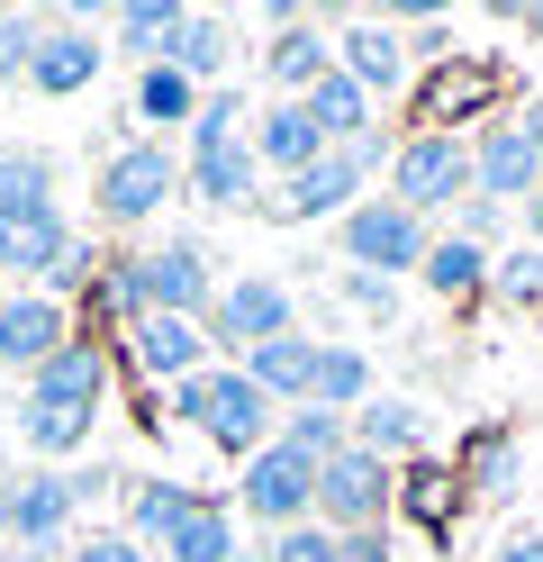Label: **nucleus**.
Listing matches in <instances>:
<instances>
[{
	"instance_id": "f257e3e1",
	"label": "nucleus",
	"mask_w": 543,
	"mask_h": 562,
	"mask_svg": "<svg viewBox=\"0 0 543 562\" xmlns=\"http://www.w3.org/2000/svg\"><path fill=\"white\" fill-rule=\"evenodd\" d=\"M172 200H181V155L163 136H118V146L100 155V172H91V209L109 227H145V218H163Z\"/></svg>"
},
{
	"instance_id": "f03ea898",
	"label": "nucleus",
	"mask_w": 543,
	"mask_h": 562,
	"mask_svg": "<svg viewBox=\"0 0 543 562\" xmlns=\"http://www.w3.org/2000/svg\"><path fill=\"white\" fill-rule=\"evenodd\" d=\"M336 245H344V272H381V281H398V272L426 263L434 227L417 218V209H398L389 191H372V200H353L344 218H336Z\"/></svg>"
},
{
	"instance_id": "7ed1b4c3",
	"label": "nucleus",
	"mask_w": 543,
	"mask_h": 562,
	"mask_svg": "<svg viewBox=\"0 0 543 562\" xmlns=\"http://www.w3.org/2000/svg\"><path fill=\"white\" fill-rule=\"evenodd\" d=\"M389 200L417 209V218L434 227V209H462L471 200V136H398L389 155Z\"/></svg>"
},
{
	"instance_id": "20e7f679",
	"label": "nucleus",
	"mask_w": 543,
	"mask_h": 562,
	"mask_svg": "<svg viewBox=\"0 0 543 562\" xmlns=\"http://www.w3.org/2000/svg\"><path fill=\"white\" fill-rule=\"evenodd\" d=\"M389 508H398V472L372 463L362 445L317 463V526L326 536H372V526H389Z\"/></svg>"
},
{
	"instance_id": "39448f33",
	"label": "nucleus",
	"mask_w": 543,
	"mask_h": 562,
	"mask_svg": "<svg viewBox=\"0 0 543 562\" xmlns=\"http://www.w3.org/2000/svg\"><path fill=\"white\" fill-rule=\"evenodd\" d=\"M208 345H236V355H253V345H272L299 327V300H290V281L272 272H236V281H217V300H208Z\"/></svg>"
},
{
	"instance_id": "423d86ee",
	"label": "nucleus",
	"mask_w": 543,
	"mask_h": 562,
	"mask_svg": "<svg viewBox=\"0 0 543 562\" xmlns=\"http://www.w3.org/2000/svg\"><path fill=\"white\" fill-rule=\"evenodd\" d=\"M353 200H372V164H362L353 146H326L308 172H290V182H272L263 200V218H290V227H308V218H344Z\"/></svg>"
},
{
	"instance_id": "0eeeda50",
	"label": "nucleus",
	"mask_w": 543,
	"mask_h": 562,
	"mask_svg": "<svg viewBox=\"0 0 543 562\" xmlns=\"http://www.w3.org/2000/svg\"><path fill=\"white\" fill-rule=\"evenodd\" d=\"M236 508L263 526V536L308 526V517H317V463H299L290 445H263L253 463H236Z\"/></svg>"
},
{
	"instance_id": "6e6552de",
	"label": "nucleus",
	"mask_w": 543,
	"mask_h": 562,
	"mask_svg": "<svg viewBox=\"0 0 543 562\" xmlns=\"http://www.w3.org/2000/svg\"><path fill=\"white\" fill-rule=\"evenodd\" d=\"M100 74H109V46H100V27L82 10H55L36 27V55H27V91L36 100H82Z\"/></svg>"
},
{
	"instance_id": "1a4fd4ad",
	"label": "nucleus",
	"mask_w": 543,
	"mask_h": 562,
	"mask_svg": "<svg viewBox=\"0 0 543 562\" xmlns=\"http://www.w3.org/2000/svg\"><path fill=\"white\" fill-rule=\"evenodd\" d=\"M200 436L227 453V463H253V453H263L272 436H281V408L253 391V381L236 372V363H217L208 372V417H200Z\"/></svg>"
},
{
	"instance_id": "9d476101",
	"label": "nucleus",
	"mask_w": 543,
	"mask_h": 562,
	"mask_svg": "<svg viewBox=\"0 0 543 562\" xmlns=\"http://www.w3.org/2000/svg\"><path fill=\"white\" fill-rule=\"evenodd\" d=\"M72 255H82V236H72L64 209H19V218H0V281H19V291H46Z\"/></svg>"
},
{
	"instance_id": "9b49d317",
	"label": "nucleus",
	"mask_w": 543,
	"mask_h": 562,
	"mask_svg": "<svg viewBox=\"0 0 543 562\" xmlns=\"http://www.w3.org/2000/svg\"><path fill=\"white\" fill-rule=\"evenodd\" d=\"M336 74L362 82V91H372V110H381V100L408 91L417 64H408V37H398L389 19H344V27H336Z\"/></svg>"
},
{
	"instance_id": "f8f14e48",
	"label": "nucleus",
	"mask_w": 543,
	"mask_h": 562,
	"mask_svg": "<svg viewBox=\"0 0 543 562\" xmlns=\"http://www.w3.org/2000/svg\"><path fill=\"white\" fill-rule=\"evenodd\" d=\"M471 191L498 200V209H525L543 191V155L517 136V119H489L480 136H471Z\"/></svg>"
},
{
	"instance_id": "ddd939ff",
	"label": "nucleus",
	"mask_w": 543,
	"mask_h": 562,
	"mask_svg": "<svg viewBox=\"0 0 543 562\" xmlns=\"http://www.w3.org/2000/svg\"><path fill=\"white\" fill-rule=\"evenodd\" d=\"M489 100H498V74H489V64H480V55H444V64L426 74V91H417V127H426V136H453V127H471V119L489 127Z\"/></svg>"
},
{
	"instance_id": "4468645a",
	"label": "nucleus",
	"mask_w": 543,
	"mask_h": 562,
	"mask_svg": "<svg viewBox=\"0 0 543 562\" xmlns=\"http://www.w3.org/2000/svg\"><path fill=\"white\" fill-rule=\"evenodd\" d=\"M118 345H127V363H136L145 381H163V391L217 363V345H208L200 318H136V327H118Z\"/></svg>"
},
{
	"instance_id": "2eb2a0df",
	"label": "nucleus",
	"mask_w": 543,
	"mask_h": 562,
	"mask_svg": "<svg viewBox=\"0 0 543 562\" xmlns=\"http://www.w3.org/2000/svg\"><path fill=\"white\" fill-rule=\"evenodd\" d=\"M72 345V308L64 300H46V291H10L0 300V372H36L46 355H64Z\"/></svg>"
},
{
	"instance_id": "dca6fc26",
	"label": "nucleus",
	"mask_w": 543,
	"mask_h": 562,
	"mask_svg": "<svg viewBox=\"0 0 543 562\" xmlns=\"http://www.w3.org/2000/svg\"><path fill=\"white\" fill-rule=\"evenodd\" d=\"M109 381H118V355H109V345H91V336H72L64 355H46V363L19 381V400H55V408H91V417H100Z\"/></svg>"
},
{
	"instance_id": "f3484780",
	"label": "nucleus",
	"mask_w": 543,
	"mask_h": 562,
	"mask_svg": "<svg viewBox=\"0 0 543 562\" xmlns=\"http://www.w3.org/2000/svg\"><path fill=\"white\" fill-rule=\"evenodd\" d=\"M72 526H82V508H72V481H64V472L10 481V544H27V553H72Z\"/></svg>"
},
{
	"instance_id": "a211bd4d",
	"label": "nucleus",
	"mask_w": 543,
	"mask_h": 562,
	"mask_svg": "<svg viewBox=\"0 0 543 562\" xmlns=\"http://www.w3.org/2000/svg\"><path fill=\"white\" fill-rule=\"evenodd\" d=\"M453 481H462V499H480V508L517 499V481H525L517 436H507V427H471V436H462V453H453Z\"/></svg>"
},
{
	"instance_id": "6ab92c4d",
	"label": "nucleus",
	"mask_w": 543,
	"mask_h": 562,
	"mask_svg": "<svg viewBox=\"0 0 543 562\" xmlns=\"http://www.w3.org/2000/svg\"><path fill=\"white\" fill-rule=\"evenodd\" d=\"M236 372L263 391L272 408H308V381H317V336H272V345H253V355H236Z\"/></svg>"
},
{
	"instance_id": "aec40b11",
	"label": "nucleus",
	"mask_w": 543,
	"mask_h": 562,
	"mask_svg": "<svg viewBox=\"0 0 543 562\" xmlns=\"http://www.w3.org/2000/svg\"><path fill=\"white\" fill-rule=\"evenodd\" d=\"M245 146H253V164H263L272 182H290V172H308L326 155V136H317V119L299 110V100H272V110L245 127Z\"/></svg>"
},
{
	"instance_id": "412c9836",
	"label": "nucleus",
	"mask_w": 543,
	"mask_h": 562,
	"mask_svg": "<svg viewBox=\"0 0 543 562\" xmlns=\"http://www.w3.org/2000/svg\"><path fill=\"white\" fill-rule=\"evenodd\" d=\"M353 445L372 453V463H389V472H398V463H426V408L372 391V400L353 408Z\"/></svg>"
},
{
	"instance_id": "4be33fe9",
	"label": "nucleus",
	"mask_w": 543,
	"mask_h": 562,
	"mask_svg": "<svg viewBox=\"0 0 543 562\" xmlns=\"http://www.w3.org/2000/svg\"><path fill=\"white\" fill-rule=\"evenodd\" d=\"M326 74H336V37H326L317 19H299V27H281V37L263 46V82L281 91V100H308Z\"/></svg>"
},
{
	"instance_id": "5701e85b",
	"label": "nucleus",
	"mask_w": 543,
	"mask_h": 562,
	"mask_svg": "<svg viewBox=\"0 0 543 562\" xmlns=\"http://www.w3.org/2000/svg\"><path fill=\"white\" fill-rule=\"evenodd\" d=\"M155 64H172V74H191V82L208 91V82H217V74L236 64V19H227V10H181L172 46H163Z\"/></svg>"
},
{
	"instance_id": "b1692460",
	"label": "nucleus",
	"mask_w": 543,
	"mask_h": 562,
	"mask_svg": "<svg viewBox=\"0 0 543 562\" xmlns=\"http://www.w3.org/2000/svg\"><path fill=\"white\" fill-rule=\"evenodd\" d=\"M181 191L200 209H253L263 200V164H253V146H217L200 164H181Z\"/></svg>"
},
{
	"instance_id": "393cba45",
	"label": "nucleus",
	"mask_w": 543,
	"mask_h": 562,
	"mask_svg": "<svg viewBox=\"0 0 543 562\" xmlns=\"http://www.w3.org/2000/svg\"><path fill=\"white\" fill-rule=\"evenodd\" d=\"M208 499V490H191V481H172V472H155V481H127V536L145 544V553H163V536L181 517H191Z\"/></svg>"
},
{
	"instance_id": "a878e982",
	"label": "nucleus",
	"mask_w": 543,
	"mask_h": 562,
	"mask_svg": "<svg viewBox=\"0 0 543 562\" xmlns=\"http://www.w3.org/2000/svg\"><path fill=\"white\" fill-rule=\"evenodd\" d=\"M200 82L191 74H172V64H136V91H127V119L136 127H191L200 119Z\"/></svg>"
},
{
	"instance_id": "bb28decb",
	"label": "nucleus",
	"mask_w": 543,
	"mask_h": 562,
	"mask_svg": "<svg viewBox=\"0 0 543 562\" xmlns=\"http://www.w3.org/2000/svg\"><path fill=\"white\" fill-rule=\"evenodd\" d=\"M299 110L317 119V136H326V146H353V136H372V127H381L372 91H362V82H344V74H326V82L299 100Z\"/></svg>"
},
{
	"instance_id": "cd10ccee",
	"label": "nucleus",
	"mask_w": 543,
	"mask_h": 562,
	"mask_svg": "<svg viewBox=\"0 0 543 562\" xmlns=\"http://www.w3.org/2000/svg\"><path fill=\"white\" fill-rule=\"evenodd\" d=\"M19 445H27V453H46V463H72V453H91V408L19 400Z\"/></svg>"
},
{
	"instance_id": "c85d7f7f",
	"label": "nucleus",
	"mask_w": 543,
	"mask_h": 562,
	"mask_svg": "<svg viewBox=\"0 0 543 562\" xmlns=\"http://www.w3.org/2000/svg\"><path fill=\"white\" fill-rule=\"evenodd\" d=\"M236 553H245V544H236V517H227V499H217V490L163 536V562H236Z\"/></svg>"
},
{
	"instance_id": "c756f323",
	"label": "nucleus",
	"mask_w": 543,
	"mask_h": 562,
	"mask_svg": "<svg viewBox=\"0 0 543 562\" xmlns=\"http://www.w3.org/2000/svg\"><path fill=\"white\" fill-rule=\"evenodd\" d=\"M308 400H317V408H336V417H353L362 400H372V355H362V345H317V381H308Z\"/></svg>"
},
{
	"instance_id": "7c9ffc66",
	"label": "nucleus",
	"mask_w": 543,
	"mask_h": 562,
	"mask_svg": "<svg viewBox=\"0 0 543 562\" xmlns=\"http://www.w3.org/2000/svg\"><path fill=\"white\" fill-rule=\"evenodd\" d=\"M417 281H426L434 300H471V291H489V255H480V245H462V236H434L426 263H417Z\"/></svg>"
},
{
	"instance_id": "2f4dec72",
	"label": "nucleus",
	"mask_w": 543,
	"mask_h": 562,
	"mask_svg": "<svg viewBox=\"0 0 543 562\" xmlns=\"http://www.w3.org/2000/svg\"><path fill=\"white\" fill-rule=\"evenodd\" d=\"M55 209V155L46 146H0V218Z\"/></svg>"
},
{
	"instance_id": "473e14b6",
	"label": "nucleus",
	"mask_w": 543,
	"mask_h": 562,
	"mask_svg": "<svg viewBox=\"0 0 543 562\" xmlns=\"http://www.w3.org/2000/svg\"><path fill=\"white\" fill-rule=\"evenodd\" d=\"M272 445H290V453H299V463H336V453L353 445V417H336V408H281V436Z\"/></svg>"
},
{
	"instance_id": "72a5a7b5",
	"label": "nucleus",
	"mask_w": 543,
	"mask_h": 562,
	"mask_svg": "<svg viewBox=\"0 0 543 562\" xmlns=\"http://www.w3.org/2000/svg\"><path fill=\"white\" fill-rule=\"evenodd\" d=\"M172 27H181V0H118V10H109V37L127 55H145V64L172 46Z\"/></svg>"
},
{
	"instance_id": "f704fd0d",
	"label": "nucleus",
	"mask_w": 543,
	"mask_h": 562,
	"mask_svg": "<svg viewBox=\"0 0 543 562\" xmlns=\"http://www.w3.org/2000/svg\"><path fill=\"white\" fill-rule=\"evenodd\" d=\"M245 127H253V119H245V100H236V91H208V100H200V119L181 127V164H200V155H217V146H245Z\"/></svg>"
},
{
	"instance_id": "c9c22d12",
	"label": "nucleus",
	"mask_w": 543,
	"mask_h": 562,
	"mask_svg": "<svg viewBox=\"0 0 543 562\" xmlns=\"http://www.w3.org/2000/svg\"><path fill=\"white\" fill-rule=\"evenodd\" d=\"M398 508L426 517V526H453L471 499H462V481H453L444 463H408V481H398Z\"/></svg>"
},
{
	"instance_id": "e433bc0d",
	"label": "nucleus",
	"mask_w": 543,
	"mask_h": 562,
	"mask_svg": "<svg viewBox=\"0 0 543 562\" xmlns=\"http://www.w3.org/2000/svg\"><path fill=\"white\" fill-rule=\"evenodd\" d=\"M489 300H507V308H543V245H517V255L489 263Z\"/></svg>"
},
{
	"instance_id": "4c0bfd02",
	"label": "nucleus",
	"mask_w": 543,
	"mask_h": 562,
	"mask_svg": "<svg viewBox=\"0 0 543 562\" xmlns=\"http://www.w3.org/2000/svg\"><path fill=\"white\" fill-rule=\"evenodd\" d=\"M263 553H272V562H336L344 536H326V526L308 517V526H281V536H263Z\"/></svg>"
},
{
	"instance_id": "58836bf2",
	"label": "nucleus",
	"mask_w": 543,
	"mask_h": 562,
	"mask_svg": "<svg viewBox=\"0 0 543 562\" xmlns=\"http://www.w3.org/2000/svg\"><path fill=\"white\" fill-rule=\"evenodd\" d=\"M336 291H344V308H353V318H398V281H381V272H344L336 281Z\"/></svg>"
},
{
	"instance_id": "ea45409f",
	"label": "nucleus",
	"mask_w": 543,
	"mask_h": 562,
	"mask_svg": "<svg viewBox=\"0 0 543 562\" xmlns=\"http://www.w3.org/2000/svg\"><path fill=\"white\" fill-rule=\"evenodd\" d=\"M64 562H155V553H145L127 526H91V536H72V553H64Z\"/></svg>"
},
{
	"instance_id": "a19ab883",
	"label": "nucleus",
	"mask_w": 543,
	"mask_h": 562,
	"mask_svg": "<svg viewBox=\"0 0 543 562\" xmlns=\"http://www.w3.org/2000/svg\"><path fill=\"white\" fill-rule=\"evenodd\" d=\"M36 27H46V19H27V10H10V27H0V91H10V82H27V55H36Z\"/></svg>"
},
{
	"instance_id": "79ce46f5",
	"label": "nucleus",
	"mask_w": 543,
	"mask_h": 562,
	"mask_svg": "<svg viewBox=\"0 0 543 562\" xmlns=\"http://www.w3.org/2000/svg\"><path fill=\"white\" fill-rule=\"evenodd\" d=\"M498 227H507V209L471 191V200L453 209V227H444V236H462V245H480V255H489V245H498Z\"/></svg>"
},
{
	"instance_id": "37998d69",
	"label": "nucleus",
	"mask_w": 543,
	"mask_h": 562,
	"mask_svg": "<svg viewBox=\"0 0 543 562\" xmlns=\"http://www.w3.org/2000/svg\"><path fill=\"white\" fill-rule=\"evenodd\" d=\"M64 481H72V508H82V517H91L100 499H127V472H118V463H82V472H64Z\"/></svg>"
},
{
	"instance_id": "c03bdc74",
	"label": "nucleus",
	"mask_w": 543,
	"mask_h": 562,
	"mask_svg": "<svg viewBox=\"0 0 543 562\" xmlns=\"http://www.w3.org/2000/svg\"><path fill=\"white\" fill-rule=\"evenodd\" d=\"M489 562H543V526H507Z\"/></svg>"
},
{
	"instance_id": "a18cd8bd",
	"label": "nucleus",
	"mask_w": 543,
	"mask_h": 562,
	"mask_svg": "<svg viewBox=\"0 0 543 562\" xmlns=\"http://www.w3.org/2000/svg\"><path fill=\"white\" fill-rule=\"evenodd\" d=\"M336 562H389V526H372V536H344Z\"/></svg>"
},
{
	"instance_id": "49530a36",
	"label": "nucleus",
	"mask_w": 543,
	"mask_h": 562,
	"mask_svg": "<svg viewBox=\"0 0 543 562\" xmlns=\"http://www.w3.org/2000/svg\"><path fill=\"white\" fill-rule=\"evenodd\" d=\"M517 136H525L534 155H543V100H525V110H517Z\"/></svg>"
},
{
	"instance_id": "de8ad7c7",
	"label": "nucleus",
	"mask_w": 543,
	"mask_h": 562,
	"mask_svg": "<svg viewBox=\"0 0 543 562\" xmlns=\"http://www.w3.org/2000/svg\"><path fill=\"white\" fill-rule=\"evenodd\" d=\"M525 245H543V191L525 200Z\"/></svg>"
},
{
	"instance_id": "09e8293b",
	"label": "nucleus",
	"mask_w": 543,
	"mask_h": 562,
	"mask_svg": "<svg viewBox=\"0 0 543 562\" xmlns=\"http://www.w3.org/2000/svg\"><path fill=\"white\" fill-rule=\"evenodd\" d=\"M0 562H64V553H27V544H0Z\"/></svg>"
},
{
	"instance_id": "8fccbe9b",
	"label": "nucleus",
	"mask_w": 543,
	"mask_h": 562,
	"mask_svg": "<svg viewBox=\"0 0 543 562\" xmlns=\"http://www.w3.org/2000/svg\"><path fill=\"white\" fill-rule=\"evenodd\" d=\"M517 27H525V37H543V0H534V10H517Z\"/></svg>"
},
{
	"instance_id": "3c124183",
	"label": "nucleus",
	"mask_w": 543,
	"mask_h": 562,
	"mask_svg": "<svg viewBox=\"0 0 543 562\" xmlns=\"http://www.w3.org/2000/svg\"><path fill=\"white\" fill-rule=\"evenodd\" d=\"M0 544H10V481H0Z\"/></svg>"
},
{
	"instance_id": "603ef678",
	"label": "nucleus",
	"mask_w": 543,
	"mask_h": 562,
	"mask_svg": "<svg viewBox=\"0 0 543 562\" xmlns=\"http://www.w3.org/2000/svg\"><path fill=\"white\" fill-rule=\"evenodd\" d=\"M0 300H10V281H0Z\"/></svg>"
},
{
	"instance_id": "864d4df0",
	"label": "nucleus",
	"mask_w": 543,
	"mask_h": 562,
	"mask_svg": "<svg viewBox=\"0 0 543 562\" xmlns=\"http://www.w3.org/2000/svg\"><path fill=\"white\" fill-rule=\"evenodd\" d=\"M0 27H10V10H0Z\"/></svg>"
}]
</instances>
